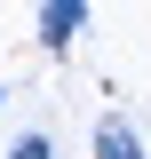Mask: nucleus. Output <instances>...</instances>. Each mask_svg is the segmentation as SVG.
<instances>
[{
  "label": "nucleus",
  "instance_id": "f257e3e1",
  "mask_svg": "<svg viewBox=\"0 0 151 159\" xmlns=\"http://www.w3.org/2000/svg\"><path fill=\"white\" fill-rule=\"evenodd\" d=\"M80 32H88V0H40V48L48 56H64Z\"/></svg>",
  "mask_w": 151,
  "mask_h": 159
},
{
  "label": "nucleus",
  "instance_id": "f03ea898",
  "mask_svg": "<svg viewBox=\"0 0 151 159\" xmlns=\"http://www.w3.org/2000/svg\"><path fill=\"white\" fill-rule=\"evenodd\" d=\"M88 151H95V159H151L127 119H95V143H88Z\"/></svg>",
  "mask_w": 151,
  "mask_h": 159
},
{
  "label": "nucleus",
  "instance_id": "7ed1b4c3",
  "mask_svg": "<svg viewBox=\"0 0 151 159\" xmlns=\"http://www.w3.org/2000/svg\"><path fill=\"white\" fill-rule=\"evenodd\" d=\"M8 159H64V151H56V135H16Z\"/></svg>",
  "mask_w": 151,
  "mask_h": 159
},
{
  "label": "nucleus",
  "instance_id": "20e7f679",
  "mask_svg": "<svg viewBox=\"0 0 151 159\" xmlns=\"http://www.w3.org/2000/svg\"><path fill=\"white\" fill-rule=\"evenodd\" d=\"M0 103H8V88H0Z\"/></svg>",
  "mask_w": 151,
  "mask_h": 159
}]
</instances>
